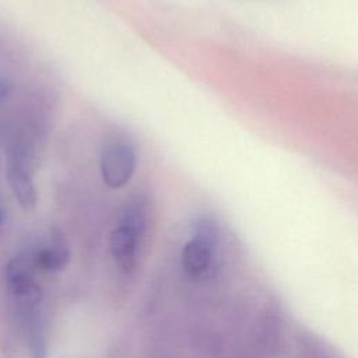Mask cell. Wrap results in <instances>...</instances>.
Masks as SVG:
<instances>
[{"instance_id":"obj_1","label":"cell","mask_w":358,"mask_h":358,"mask_svg":"<svg viewBox=\"0 0 358 358\" xmlns=\"http://www.w3.org/2000/svg\"><path fill=\"white\" fill-rule=\"evenodd\" d=\"M148 218V207L144 199L133 197L123 208L116 228L110 234V255L119 268L131 270Z\"/></svg>"},{"instance_id":"obj_2","label":"cell","mask_w":358,"mask_h":358,"mask_svg":"<svg viewBox=\"0 0 358 358\" xmlns=\"http://www.w3.org/2000/svg\"><path fill=\"white\" fill-rule=\"evenodd\" d=\"M137 166V152L133 144L116 136L106 141L102 148L99 159V172L103 183L110 189H120L126 186Z\"/></svg>"},{"instance_id":"obj_3","label":"cell","mask_w":358,"mask_h":358,"mask_svg":"<svg viewBox=\"0 0 358 358\" xmlns=\"http://www.w3.org/2000/svg\"><path fill=\"white\" fill-rule=\"evenodd\" d=\"M217 242L218 227L215 221L208 217L199 218L193 228V236L182 252L183 268L189 275H200L208 268Z\"/></svg>"},{"instance_id":"obj_4","label":"cell","mask_w":358,"mask_h":358,"mask_svg":"<svg viewBox=\"0 0 358 358\" xmlns=\"http://www.w3.org/2000/svg\"><path fill=\"white\" fill-rule=\"evenodd\" d=\"M6 178L18 204L24 210H32L36 206L38 196L29 166H27V158L22 151L15 150L8 155Z\"/></svg>"},{"instance_id":"obj_5","label":"cell","mask_w":358,"mask_h":358,"mask_svg":"<svg viewBox=\"0 0 358 358\" xmlns=\"http://www.w3.org/2000/svg\"><path fill=\"white\" fill-rule=\"evenodd\" d=\"M70 257V252L64 236L59 231H53L50 243L45 248H41L34 253V262L36 268L55 271L62 270Z\"/></svg>"},{"instance_id":"obj_6","label":"cell","mask_w":358,"mask_h":358,"mask_svg":"<svg viewBox=\"0 0 358 358\" xmlns=\"http://www.w3.org/2000/svg\"><path fill=\"white\" fill-rule=\"evenodd\" d=\"M36 268L34 255L15 256L6 267V282L13 295L35 284L34 270Z\"/></svg>"},{"instance_id":"obj_7","label":"cell","mask_w":358,"mask_h":358,"mask_svg":"<svg viewBox=\"0 0 358 358\" xmlns=\"http://www.w3.org/2000/svg\"><path fill=\"white\" fill-rule=\"evenodd\" d=\"M11 92H13V84L7 78L0 77V105L10 98Z\"/></svg>"},{"instance_id":"obj_8","label":"cell","mask_w":358,"mask_h":358,"mask_svg":"<svg viewBox=\"0 0 358 358\" xmlns=\"http://www.w3.org/2000/svg\"><path fill=\"white\" fill-rule=\"evenodd\" d=\"M1 222H3V213H1V208H0V225H1Z\"/></svg>"}]
</instances>
